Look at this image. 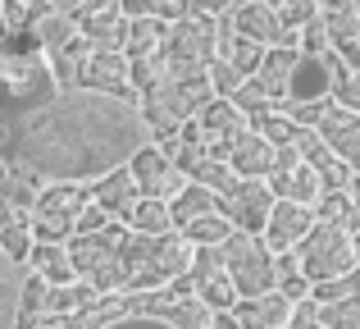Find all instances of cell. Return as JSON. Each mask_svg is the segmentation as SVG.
Returning a JSON list of instances; mask_svg holds the SVG:
<instances>
[{
  "label": "cell",
  "mask_w": 360,
  "mask_h": 329,
  "mask_svg": "<svg viewBox=\"0 0 360 329\" xmlns=\"http://www.w3.org/2000/svg\"><path fill=\"white\" fill-rule=\"evenodd\" d=\"M105 329H169V325H165V321H150V316L128 311V316H119V321H110Z\"/></svg>",
  "instance_id": "cell-43"
},
{
  "label": "cell",
  "mask_w": 360,
  "mask_h": 329,
  "mask_svg": "<svg viewBox=\"0 0 360 329\" xmlns=\"http://www.w3.org/2000/svg\"><path fill=\"white\" fill-rule=\"evenodd\" d=\"M82 87L110 92V97H137L132 82H128V60H123V51H87V60H82Z\"/></svg>",
  "instance_id": "cell-16"
},
{
  "label": "cell",
  "mask_w": 360,
  "mask_h": 329,
  "mask_svg": "<svg viewBox=\"0 0 360 329\" xmlns=\"http://www.w3.org/2000/svg\"><path fill=\"white\" fill-rule=\"evenodd\" d=\"M192 266V242L183 233H160V238H128V256H123V293H150L174 279L187 275Z\"/></svg>",
  "instance_id": "cell-2"
},
{
  "label": "cell",
  "mask_w": 360,
  "mask_h": 329,
  "mask_svg": "<svg viewBox=\"0 0 360 329\" xmlns=\"http://www.w3.org/2000/svg\"><path fill=\"white\" fill-rule=\"evenodd\" d=\"M210 211H219V201H214V192L201 187V183H183L169 197V224H174V233L187 229L192 220H201V215H210Z\"/></svg>",
  "instance_id": "cell-22"
},
{
  "label": "cell",
  "mask_w": 360,
  "mask_h": 329,
  "mask_svg": "<svg viewBox=\"0 0 360 329\" xmlns=\"http://www.w3.org/2000/svg\"><path fill=\"white\" fill-rule=\"evenodd\" d=\"M178 233H183V238L192 242V247H219V242L233 233V224L224 220L219 211H210V215H201V220H192L187 229H178Z\"/></svg>",
  "instance_id": "cell-34"
},
{
  "label": "cell",
  "mask_w": 360,
  "mask_h": 329,
  "mask_svg": "<svg viewBox=\"0 0 360 329\" xmlns=\"http://www.w3.org/2000/svg\"><path fill=\"white\" fill-rule=\"evenodd\" d=\"M160 37H165V18H128L123 60H146V55H160Z\"/></svg>",
  "instance_id": "cell-26"
},
{
  "label": "cell",
  "mask_w": 360,
  "mask_h": 329,
  "mask_svg": "<svg viewBox=\"0 0 360 329\" xmlns=\"http://www.w3.org/2000/svg\"><path fill=\"white\" fill-rule=\"evenodd\" d=\"M87 51H91L87 37H78L69 51H51V78L60 82V92L82 87V60H87Z\"/></svg>",
  "instance_id": "cell-29"
},
{
  "label": "cell",
  "mask_w": 360,
  "mask_h": 329,
  "mask_svg": "<svg viewBox=\"0 0 360 329\" xmlns=\"http://www.w3.org/2000/svg\"><path fill=\"white\" fill-rule=\"evenodd\" d=\"M324 18V37H328V51H338V46H347V42H356L360 37V14L352 5H342V9H328V14H319Z\"/></svg>",
  "instance_id": "cell-35"
},
{
  "label": "cell",
  "mask_w": 360,
  "mask_h": 329,
  "mask_svg": "<svg viewBox=\"0 0 360 329\" xmlns=\"http://www.w3.org/2000/svg\"><path fill=\"white\" fill-rule=\"evenodd\" d=\"M219 261H224V270H229L238 297L269 293V288H274V252L260 242V233L233 229L229 238L219 242Z\"/></svg>",
  "instance_id": "cell-7"
},
{
  "label": "cell",
  "mask_w": 360,
  "mask_h": 329,
  "mask_svg": "<svg viewBox=\"0 0 360 329\" xmlns=\"http://www.w3.org/2000/svg\"><path fill=\"white\" fill-rule=\"evenodd\" d=\"M233 178H238V174L229 169V161H201V165L192 169V178H187V183H201V187H210V192L219 197L224 187L233 183Z\"/></svg>",
  "instance_id": "cell-38"
},
{
  "label": "cell",
  "mask_w": 360,
  "mask_h": 329,
  "mask_svg": "<svg viewBox=\"0 0 360 329\" xmlns=\"http://www.w3.org/2000/svg\"><path fill=\"white\" fill-rule=\"evenodd\" d=\"M229 311L242 321V329H283V325H288V316H292V302L278 293V288H269V293L238 297Z\"/></svg>",
  "instance_id": "cell-17"
},
{
  "label": "cell",
  "mask_w": 360,
  "mask_h": 329,
  "mask_svg": "<svg viewBox=\"0 0 360 329\" xmlns=\"http://www.w3.org/2000/svg\"><path fill=\"white\" fill-rule=\"evenodd\" d=\"M233 27H238L242 37H251L255 46H297V32H288V27L278 23V14H274L269 0H242V5L229 9Z\"/></svg>",
  "instance_id": "cell-14"
},
{
  "label": "cell",
  "mask_w": 360,
  "mask_h": 329,
  "mask_svg": "<svg viewBox=\"0 0 360 329\" xmlns=\"http://www.w3.org/2000/svg\"><path fill=\"white\" fill-rule=\"evenodd\" d=\"M352 242H356V261H360V229H356V233H352Z\"/></svg>",
  "instance_id": "cell-48"
},
{
  "label": "cell",
  "mask_w": 360,
  "mask_h": 329,
  "mask_svg": "<svg viewBox=\"0 0 360 329\" xmlns=\"http://www.w3.org/2000/svg\"><path fill=\"white\" fill-rule=\"evenodd\" d=\"M310 224H315V211H310V206L278 201V197H274L269 215H264V224H260V242L269 252H297V242L310 233Z\"/></svg>",
  "instance_id": "cell-12"
},
{
  "label": "cell",
  "mask_w": 360,
  "mask_h": 329,
  "mask_svg": "<svg viewBox=\"0 0 360 329\" xmlns=\"http://www.w3.org/2000/svg\"><path fill=\"white\" fill-rule=\"evenodd\" d=\"M205 78H210V92H214V97H233V92L242 87L246 73H238L229 60H219V55H214V60L205 64Z\"/></svg>",
  "instance_id": "cell-39"
},
{
  "label": "cell",
  "mask_w": 360,
  "mask_h": 329,
  "mask_svg": "<svg viewBox=\"0 0 360 329\" xmlns=\"http://www.w3.org/2000/svg\"><path fill=\"white\" fill-rule=\"evenodd\" d=\"M352 9H356V14H360V0H352Z\"/></svg>",
  "instance_id": "cell-49"
},
{
  "label": "cell",
  "mask_w": 360,
  "mask_h": 329,
  "mask_svg": "<svg viewBox=\"0 0 360 329\" xmlns=\"http://www.w3.org/2000/svg\"><path fill=\"white\" fill-rule=\"evenodd\" d=\"M229 101H233V106L242 110V115H255V110H264V106H269L274 97H269V92H264V87H260V82H255V78H242V87L233 92Z\"/></svg>",
  "instance_id": "cell-40"
},
{
  "label": "cell",
  "mask_w": 360,
  "mask_h": 329,
  "mask_svg": "<svg viewBox=\"0 0 360 329\" xmlns=\"http://www.w3.org/2000/svg\"><path fill=\"white\" fill-rule=\"evenodd\" d=\"M214 201H219V215L233 229L260 233L264 215H269V206H274V192H269V178H233Z\"/></svg>",
  "instance_id": "cell-9"
},
{
  "label": "cell",
  "mask_w": 360,
  "mask_h": 329,
  "mask_svg": "<svg viewBox=\"0 0 360 329\" xmlns=\"http://www.w3.org/2000/svg\"><path fill=\"white\" fill-rule=\"evenodd\" d=\"M27 247H32V229H27V220H9L0 224V252H5L9 261H23Z\"/></svg>",
  "instance_id": "cell-36"
},
{
  "label": "cell",
  "mask_w": 360,
  "mask_h": 329,
  "mask_svg": "<svg viewBox=\"0 0 360 329\" xmlns=\"http://www.w3.org/2000/svg\"><path fill=\"white\" fill-rule=\"evenodd\" d=\"M315 325L324 329H360V297H333V302H315Z\"/></svg>",
  "instance_id": "cell-33"
},
{
  "label": "cell",
  "mask_w": 360,
  "mask_h": 329,
  "mask_svg": "<svg viewBox=\"0 0 360 329\" xmlns=\"http://www.w3.org/2000/svg\"><path fill=\"white\" fill-rule=\"evenodd\" d=\"M347 197H352V206H356V215H360V174H352V183H347Z\"/></svg>",
  "instance_id": "cell-47"
},
{
  "label": "cell",
  "mask_w": 360,
  "mask_h": 329,
  "mask_svg": "<svg viewBox=\"0 0 360 329\" xmlns=\"http://www.w3.org/2000/svg\"><path fill=\"white\" fill-rule=\"evenodd\" d=\"M128 238L132 229L123 220H110L96 233H73L64 242L73 261V275L82 284H91L96 293H123V256H128Z\"/></svg>",
  "instance_id": "cell-3"
},
{
  "label": "cell",
  "mask_w": 360,
  "mask_h": 329,
  "mask_svg": "<svg viewBox=\"0 0 360 329\" xmlns=\"http://www.w3.org/2000/svg\"><path fill=\"white\" fill-rule=\"evenodd\" d=\"M128 224L132 233H141V238H160V233H174V224H169V201H150V197H137V206L128 211Z\"/></svg>",
  "instance_id": "cell-27"
},
{
  "label": "cell",
  "mask_w": 360,
  "mask_h": 329,
  "mask_svg": "<svg viewBox=\"0 0 360 329\" xmlns=\"http://www.w3.org/2000/svg\"><path fill=\"white\" fill-rule=\"evenodd\" d=\"M283 329H292V325H283Z\"/></svg>",
  "instance_id": "cell-50"
},
{
  "label": "cell",
  "mask_w": 360,
  "mask_h": 329,
  "mask_svg": "<svg viewBox=\"0 0 360 329\" xmlns=\"http://www.w3.org/2000/svg\"><path fill=\"white\" fill-rule=\"evenodd\" d=\"M146 142L155 137L137 110V97L69 87L18 119L9 133V156L27 174L55 183H96L101 174L128 165Z\"/></svg>",
  "instance_id": "cell-1"
},
{
  "label": "cell",
  "mask_w": 360,
  "mask_h": 329,
  "mask_svg": "<svg viewBox=\"0 0 360 329\" xmlns=\"http://www.w3.org/2000/svg\"><path fill=\"white\" fill-rule=\"evenodd\" d=\"M192 128H196V137H201V147H205V156H210V161H229L233 142L246 133V115L233 106L229 97H210L192 115Z\"/></svg>",
  "instance_id": "cell-8"
},
{
  "label": "cell",
  "mask_w": 360,
  "mask_h": 329,
  "mask_svg": "<svg viewBox=\"0 0 360 329\" xmlns=\"http://www.w3.org/2000/svg\"><path fill=\"white\" fill-rule=\"evenodd\" d=\"M229 169L238 178H269L274 174V147L264 142L260 133L246 128L238 142H233V151H229Z\"/></svg>",
  "instance_id": "cell-19"
},
{
  "label": "cell",
  "mask_w": 360,
  "mask_h": 329,
  "mask_svg": "<svg viewBox=\"0 0 360 329\" xmlns=\"http://www.w3.org/2000/svg\"><path fill=\"white\" fill-rule=\"evenodd\" d=\"M297 55H301L297 46H264V55H260L251 78L260 82L274 101H283V87H288V73H292V64H297Z\"/></svg>",
  "instance_id": "cell-21"
},
{
  "label": "cell",
  "mask_w": 360,
  "mask_h": 329,
  "mask_svg": "<svg viewBox=\"0 0 360 329\" xmlns=\"http://www.w3.org/2000/svg\"><path fill=\"white\" fill-rule=\"evenodd\" d=\"M210 329H242V321H238L233 311H214V316H210Z\"/></svg>",
  "instance_id": "cell-46"
},
{
  "label": "cell",
  "mask_w": 360,
  "mask_h": 329,
  "mask_svg": "<svg viewBox=\"0 0 360 329\" xmlns=\"http://www.w3.org/2000/svg\"><path fill=\"white\" fill-rule=\"evenodd\" d=\"M269 5H274V14H278V23L288 27V32H297L301 23H310V18L319 14L315 0H269Z\"/></svg>",
  "instance_id": "cell-37"
},
{
  "label": "cell",
  "mask_w": 360,
  "mask_h": 329,
  "mask_svg": "<svg viewBox=\"0 0 360 329\" xmlns=\"http://www.w3.org/2000/svg\"><path fill=\"white\" fill-rule=\"evenodd\" d=\"M91 201L87 183H51L37 192L32 201V242H69L73 238V220L82 215V206Z\"/></svg>",
  "instance_id": "cell-6"
},
{
  "label": "cell",
  "mask_w": 360,
  "mask_h": 329,
  "mask_svg": "<svg viewBox=\"0 0 360 329\" xmlns=\"http://www.w3.org/2000/svg\"><path fill=\"white\" fill-rule=\"evenodd\" d=\"M32 32L41 37V46H46V55L51 51H69L73 42H78V23H73L69 14H51V9H46L41 18H32Z\"/></svg>",
  "instance_id": "cell-28"
},
{
  "label": "cell",
  "mask_w": 360,
  "mask_h": 329,
  "mask_svg": "<svg viewBox=\"0 0 360 329\" xmlns=\"http://www.w3.org/2000/svg\"><path fill=\"white\" fill-rule=\"evenodd\" d=\"M119 14L128 18H183L192 14V0H119Z\"/></svg>",
  "instance_id": "cell-32"
},
{
  "label": "cell",
  "mask_w": 360,
  "mask_h": 329,
  "mask_svg": "<svg viewBox=\"0 0 360 329\" xmlns=\"http://www.w3.org/2000/svg\"><path fill=\"white\" fill-rule=\"evenodd\" d=\"M128 174H132V183H137V197H150V201H169V197L187 183V178L174 169V161H169L155 142H146L141 151H132Z\"/></svg>",
  "instance_id": "cell-11"
},
{
  "label": "cell",
  "mask_w": 360,
  "mask_h": 329,
  "mask_svg": "<svg viewBox=\"0 0 360 329\" xmlns=\"http://www.w3.org/2000/svg\"><path fill=\"white\" fill-rule=\"evenodd\" d=\"M315 101H328V64L324 55H297L283 87V106H315Z\"/></svg>",
  "instance_id": "cell-15"
},
{
  "label": "cell",
  "mask_w": 360,
  "mask_h": 329,
  "mask_svg": "<svg viewBox=\"0 0 360 329\" xmlns=\"http://www.w3.org/2000/svg\"><path fill=\"white\" fill-rule=\"evenodd\" d=\"M37 192H41V187H37V174H27L23 165H14V169L0 174V201L14 206V211H32Z\"/></svg>",
  "instance_id": "cell-30"
},
{
  "label": "cell",
  "mask_w": 360,
  "mask_h": 329,
  "mask_svg": "<svg viewBox=\"0 0 360 329\" xmlns=\"http://www.w3.org/2000/svg\"><path fill=\"white\" fill-rule=\"evenodd\" d=\"M160 55H165L169 73H205V64L214 60V18H169L165 37H160Z\"/></svg>",
  "instance_id": "cell-5"
},
{
  "label": "cell",
  "mask_w": 360,
  "mask_h": 329,
  "mask_svg": "<svg viewBox=\"0 0 360 329\" xmlns=\"http://www.w3.org/2000/svg\"><path fill=\"white\" fill-rule=\"evenodd\" d=\"M87 192H91V201H96L105 215H115V220H128V211L137 206V183H132L128 165L101 174L96 183H87Z\"/></svg>",
  "instance_id": "cell-18"
},
{
  "label": "cell",
  "mask_w": 360,
  "mask_h": 329,
  "mask_svg": "<svg viewBox=\"0 0 360 329\" xmlns=\"http://www.w3.org/2000/svg\"><path fill=\"white\" fill-rule=\"evenodd\" d=\"M297 51L301 55H324L328 51V37H324V18H310V23H301V37H297Z\"/></svg>",
  "instance_id": "cell-41"
},
{
  "label": "cell",
  "mask_w": 360,
  "mask_h": 329,
  "mask_svg": "<svg viewBox=\"0 0 360 329\" xmlns=\"http://www.w3.org/2000/svg\"><path fill=\"white\" fill-rule=\"evenodd\" d=\"M78 32L87 37L91 51H123V37H128V14L110 9V14H91V18H73Z\"/></svg>",
  "instance_id": "cell-23"
},
{
  "label": "cell",
  "mask_w": 360,
  "mask_h": 329,
  "mask_svg": "<svg viewBox=\"0 0 360 329\" xmlns=\"http://www.w3.org/2000/svg\"><path fill=\"white\" fill-rule=\"evenodd\" d=\"M297 266L310 284H324V279H338L347 270H356V242L347 229L338 224H310V233L297 242Z\"/></svg>",
  "instance_id": "cell-4"
},
{
  "label": "cell",
  "mask_w": 360,
  "mask_h": 329,
  "mask_svg": "<svg viewBox=\"0 0 360 329\" xmlns=\"http://www.w3.org/2000/svg\"><path fill=\"white\" fill-rule=\"evenodd\" d=\"M269 192L278 201H297V206H315L319 201V178L310 165H297V169H283V174H269Z\"/></svg>",
  "instance_id": "cell-24"
},
{
  "label": "cell",
  "mask_w": 360,
  "mask_h": 329,
  "mask_svg": "<svg viewBox=\"0 0 360 329\" xmlns=\"http://www.w3.org/2000/svg\"><path fill=\"white\" fill-rule=\"evenodd\" d=\"M310 211H315L319 224H338V229H347V233L360 229V215H356V206H352L347 192H319V201L310 206Z\"/></svg>",
  "instance_id": "cell-31"
},
{
  "label": "cell",
  "mask_w": 360,
  "mask_h": 329,
  "mask_svg": "<svg viewBox=\"0 0 360 329\" xmlns=\"http://www.w3.org/2000/svg\"><path fill=\"white\" fill-rule=\"evenodd\" d=\"M315 133H319V142H324L338 161L360 169V110H342V106L328 101L324 115H319V124H315Z\"/></svg>",
  "instance_id": "cell-13"
},
{
  "label": "cell",
  "mask_w": 360,
  "mask_h": 329,
  "mask_svg": "<svg viewBox=\"0 0 360 329\" xmlns=\"http://www.w3.org/2000/svg\"><path fill=\"white\" fill-rule=\"evenodd\" d=\"M238 5H242V0H238Z\"/></svg>",
  "instance_id": "cell-51"
},
{
  "label": "cell",
  "mask_w": 360,
  "mask_h": 329,
  "mask_svg": "<svg viewBox=\"0 0 360 329\" xmlns=\"http://www.w3.org/2000/svg\"><path fill=\"white\" fill-rule=\"evenodd\" d=\"M110 9H119V0H82V9L73 18H91V14H110Z\"/></svg>",
  "instance_id": "cell-44"
},
{
  "label": "cell",
  "mask_w": 360,
  "mask_h": 329,
  "mask_svg": "<svg viewBox=\"0 0 360 329\" xmlns=\"http://www.w3.org/2000/svg\"><path fill=\"white\" fill-rule=\"evenodd\" d=\"M324 64H328V101L342 110H360V69L342 64L333 51H324Z\"/></svg>",
  "instance_id": "cell-25"
},
{
  "label": "cell",
  "mask_w": 360,
  "mask_h": 329,
  "mask_svg": "<svg viewBox=\"0 0 360 329\" xmlns=\"http://www.w3.org/2000/svg\"><path fill=\"white\" fill-rule=\"evenodd\" d=\"M27 266H32V275L37 279H46L51 288H64V284H73V261H69V252H64V242H32L27 247Z\"/></svg>",
  "instance_id": "cell-20"
},
{
  "label": "cell",
  "mask_w": 360,
  "mask_h": 329,
  "mask_svg": "<svg viewBox=\"0 0 360 329\" xmlns=\"http://www.w3.org/2000/svg\"><path fill=\"white\" fill-rule=\"evenodd\" d=\"M46 9H51V14H78V9H82V0H46Z\"/></svg>",
  "instance_id": "cell-45"
},
{
  "label": "cell",
  "mask_w": 360,
  "mask_h": 329,
  "mask_svg": "<svg viewBox=\"0 0 360 329\" xmlns=\"http://www.w3.org/2000/svg\"><path fill=\"white\" fill-rule=\"evenodd\" d=\"M274 288H278L288 302H301V297H310V279H306V275H288V279H278Z\"/></svg>",
  "instance_id": "cell-42"
},
{
  "label": "cell",
  "mask_w": 360,
  "mask_h": 329,
  "mask_svg": "<svg viewBox=\"0 0 360 329\" xmlns=\"http://www.w3.org/2000/svg\"><path fill=\"white\" fill-rule=\"evenodd\" d=\"M183 284L192 288L210 311H229V306L238 302V288H233L229 270H224V261H219V247H192V266H187Z\"/></svg>",
  "instance_id": "cell-10"
}]
</instances>
